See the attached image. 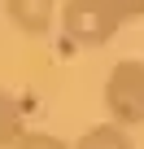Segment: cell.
<instances>
[{"mask_svg":"<svg viewBox=\"0 0 144 149\" xmlns=\"http://www.w3.org/2000/svg\"><path fill=\"white\" fill-rule=\"evenodd\" d=\"M118 18L109 9V0H65L61 5V31L74 40L79 48H101L118 35Z\"/></svg>","mask_w":144,"mask_h":149,"instance_id":"7a4b0ae2","label":"cell"},{"mask_svg":"<svg viewBox=\"0 0 144 149\" xmlns=\"http://www.w3.org/2000/svg\"><path fill=\"white\" fill-rule=\"evenodd\" d=\"M13 149H70V145L61 136H52V132H22V140Z\"/></svg>","mask_w":144,"mask_h":149,"instance_id":"8992f818","label":"cell"},{"mask_svg":"<svg viewBox=\"0 0 144 149\" xmlns=\"http://www.w3.org/2000/svg\"><path fill=\"white\" fill-rule=\"evenodd\" d=\"M22 105H18V97L13 92H5L0 88V149H13L18 140H22Z\"/></svg>","mask_w":144,"mask_h":149,"instance_id":"5b68a950","label":"cell"},{"mask_svg":"<svg viewBox=\"0 0 144 149\" xmlns=\"http://www.w3.org/2000/svg\"><path fill=\"white\" fill-rule=\"evenodd\" d=\"M70 149H135V140H131V132L118 127V123H96V127H88Z\"/></svg>","mask_w":144,"mask_h":149,"instance_id":"277c9868","label":"cell"},{"mask_svg":"<svg viewBox=\"0 0 144 149\" xmlns=\"http://www.w3.org/2000/svg\"><path fill=\"white\" fill-rule=\"evenodd\" d=\"M105 110H109V123L118 127L144 123V61L127 57L105 74Z\"/></svg>","mask_w":144,"mask_h":149,"instance_id":"6da1fadb","label":"cell"},{"mask_svg":"<svg viewBox=\"0 0 144 149\" xmlns=\"http://www.w3.org/2000/svg\"><path fill=\"white\" fill-rule=\"evenodd\" d=\"M109 9L118 22H135V18H144V0H109Z\"/></svg>","mask_w":144,"mask_h":149,"instance_id":"52a82bcc","label":"cell"},{"mask_svg":"<svg viewBox=\"0 0 144 149\" xmlns=\"http://www.w3.org/2000/svg\"><path fill=\"white\" fill-rule=\"evenodd\" d=\"M5 13H9V22H13L22 35L39 40V35H48V26H52L57 0H5Z\"/></svg>","mask_w":144,"mask_h":149,"instance_id":"3957f363","label":"cell"}]
</instances>
